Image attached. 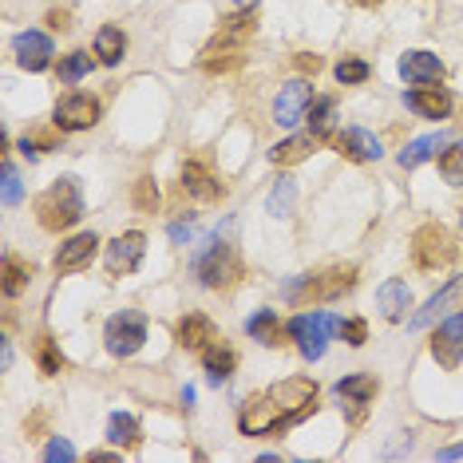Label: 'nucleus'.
<instances>
[{"label": "nucleus", "mask_w": 463, "mask_h": 463, "mask_svg": "<svg viewBox=\"0 0 463 463\" xmlns=\"http://www.w3.org/2000/svg\"><path fill=\"white\" fill-rule=\"evenodd\" d=\"M317 404V384L309 376H289V381L266 388L261 396H254L238 416V428L246 436H266V431H278L286 424H298L313 412Z\"/></svg>", "instance_id": "f257e3e1"}, {"label": "nucleus", "mask_w": 463, "mask_h": 463, "mask_svg": "<svg viewBox=\"0 0 463 463\" xmlns=\"http://www.w3.org/2000/svg\"><path fill=\"white\" fill-rule=\"evenodd\" d=\"M36 218L44 230H52V234L76 226L83 218V194H80L76 178H60L56 186H48V191L36 198Z\"/></svg>", "instance_id": "f03ea898"}, {"label": "nucleus", "mask_w": 463, "mask_h": 463, "mask_svg": "<svg viewBox=\"0 0 463 463\" xmlns=\"http://www.w3.org/2000/svg\"><path fill=\"white\" fill-rule=\"evenodd\" d=\"M356 286V266H333L325 273H298L286 286V301L301 305V301H333L345 289Z\"/></svg>", "instance_id": "7ed1b4c3"}, {"label": "nucleus", "mask_w": 463, "mask_h": 463, "mask_svg": "<svg viewBox=\"0 0 463 463\" xmlns=\"http://www.w3.org/2000/svg\"><path fill=\"white\" fill-rule=\"evenodd\" d=\"M456 254H459V246H456V234H451L448 226L428 222L412 234V258H416L420 269H444L456 261Z\"/></svg>", "instance_id": "20e7f679"}, {"label": "nucleus", "mask_w": 463, "mask_h": 463, "mask_svg": "<svg viewBox=\"0 0 463 463\" xmlns=\"http://www.w3.org/2000/svg\"><path fill=\"white\" fill-rule=\"evenodd\" d=\"M194 273L206 289H230L241 278V258L226 241H210V250L194 261Z\"/></svg>", "instance_id": "39448f33"}, {"label": "nucleus", "mask_w": 463, "mask_h": 463, "mask_svg": "<svg viewBox=\"0 0 463 463\" xmlns=\"http://www.w3.org/2000/svg\"><path fill=\"white\" fill-rule=\"evenodd\" d=\"M336 329H341V321H333L329 313H301V317L289 321V336L298 341L305 361H321L325 341H329V333H336Z\"/></svg>", "instance_id": "423d86ee"}, {"label": "nucleus", "mask_w": 463, "mask_h": 463, "mask_svg": "<svg viewBox=\"0 0 463 463\" xmlns=\"http://www.w3.org/2000/svg\"><path fill=\"white\" fill-rule=\"evenodd\" d=\"M103 341H108L111 356H135L146 341V317L135 313V309L115 313V317L108 321V329H103Z\"/></svg>", "instance_id": "0eeeda50"}, {"label": "nucleus", "mask_w": 463, "mask_h": 463, "mask_svg": "<svg viewBox=\"0 0 463 463\" xmlns=\"http://www.w3.org/2000/svg\"><path fill=\"white\" fill-rule=\"evenodd\" d=\"M99 123V99L83 96V91H71L56 103V128L60 131H88Z\"/></svg>", "instance_id": "6e6552de"}, {"label": "nucleus", "mask_w": 463, "mask_h": 463, "mask_svg": "<svg viewBox=\"0 0 463 463\" xmlns=\"http://www.w3.org/2000/svg\"><path fill=\"white\" fill-rule=\"evenodd\" d=\"M309 103H313L309 83L305 80L286 83V88L278 91V99H273V123H278V128H298L305 119V111H309Z\"/></svg>", "instance_id": "1a4fd4ad"}, {"label": "nucleus", "mask_w": 463, "mask_h": 463, "mask_svg": "<svg viewBox=\"0 0 463 463\" xmlns=\"http://www.w3.org/2000/svg\"><path fill=\"white\" fill-rule=\"evenodd\" d=\"M456 309H463V278H451L439 293H431L424 309L408 321V329H428V325H436L439 317H451Z\"/></svg>", "instance_id": "9d476101"}, {"label": "nucleus", "mask_w": 463, "mask_h": 463, "mask_svg": "<svg viewBox=\"0 0 463 463\" xmlns=\"http://www.w3.org/2000/svg\"><path fill=\"white\" fill-rule=\"evenodd\" d=\"M431 356H436L439 368H459V361H463V313H451V317L431 333Z\"/></svg>", "instance_id": "9b49d317"}, {"label": "nucleus", "mask_w": 463, "mask_h": 463, "mask_svg": "<svg viewBox=\"0 0 463 463\" xmlns=\"http://www.w3.org/2000/svg\"><path fill=\"white\" fill-rule=\"evenodd\" d=\"M143 250H146V238L139 234V230H131V234H119L108 246V273L111 278H123V273H131V269H139V261H143Z\"/></svg>", "instance_id": "f8f14e48"}, {"label": "nucleus", "mask_w": 463, "mask_h": 463, "mask_svg": "<svg viewBox=\"0 0 463 463\" xmlns=\"http://www.w3.org/2000/svg\"><path fill=\"white\" fill-rule=\"evenodd\" d=\"M52 56H56V48H52V40L44 33H20L16 36V64L24 71H44L52 64Z\"/></svg>", "instance_id": "ddd939ff"}, {"label": "nucleus", "mask_w": 463, "mask_h": 463, "mask_svg": "<svg viewBox=\"0 0 463 463\" xmlns=\"http://www.w3.org/2000/svg\"><path fill=\"white\" fill-rule=\"evenodd\" d=\"M400 76H404L408 83H439L444 80V64H439V56H431V52L416 48V52H404L400 56Z\"/></svg>", "instance_id": "4468645a"}, {"label": "nucleus", "mask_w": 463, "mask_h": 463, "mask_svg": "<svg viewBox=\"0 0 463 463\" xmlns=\"http://www.w3.org/2000/svg\"><path fill=\"white\" fill-rule=\"evenodd\" d=\"M336 151L345 155V159H353V163H373V159H381V139H376L373 131H364V128H349V131H341L336 135Z\"/></svg>", "instance_id": "2eb2a0df"}, {"label": "nucleus", "mask_w": 463, "mask_h": 463, "mask_svg": "<svg viewBox=\"0 0 463 463\" xmlns=\"http://www.w3.org/2000/svg\"><path fill=\"white\" fill-rule=\"evenodd\" d=\"M408 108L416 115H424V119H448L451 115V96L444 88H431V83H420L416 91H408Z\"/></svg>", "instance_id": "dca6fc26"}, {"label": "nucleus", "mask_w": 463, "mask_h": 463, "mask_svg": "<svg viewBox=\"0 0 463 463\" xmlns=\"http://www.w3.org/2000/svg\"><path fill=\"white\" fill-rule=\"evenodd\" d=\"M96 250H99V238H96V234H76L71 241H64V246H60V254H56V273H76V269H83L91 258H96Z\"/></svg>", "instance_id": "f3484780"}, {"label": "nucleus", "mask_w": 463, "mask_h": 463, "mask_svg": "<svg viewBox=\"0 0 463 463\" xmlns=\"http://www.w3.org/2000/svg\"><path fill=\"white\" fill-rule=\"evenodd\" d=\"M408 305H412V289H408V281L388 278L384 286L376 289V309H381L384 321H404Z\"/></svg>", "instance_id": "a211bd4d"}, {"label": "nucleus", "mask_w": 463, "mask_h": 463, "mask_svg": "<svg viewBox=\"0 0 463 463\" xmlns=\"http://www.w3.org/2000/svg\"><path fill=\"white\" fill-rule=\"evenodd\" d=\"M183 191L191 198H198V203H214V198L226 194V186L218 183V178L210 175L203 163H186L183 166Z\"/></svg>", "instance_id": "6ab92c4d"}, {"label": "nucleus", "mask_w": 463, "mask_h": 463, "mask_svg": "<svg viewBox=\"0 0 463 463\" xmlns=\"http://www.w3.org/2000/svg\"><path fill=\"white\" fill-rule=\"evenodd\" d=\"M214 341H218V329L203 313H186V317L178 321V345H183V349H210Z\"/></svg>", "instance_id": "aec40b11"}, {"label": "nucleus", "mask_w": 463, "mask_h": 463, "mask_svg": "<svg viewBox=\"0 0 463 463\" xmlns=\"http://www.w3.org/2000/svg\"><path fill=\"white\" fill-rule=\"evenodd\" d=\"M448 146V135L444 131H436V135H424V139H412L400 151V166L404 171H412V166H420V163H428V159H436L439 151Z\"/></svg>", "instance_id": "412c9836"}, {"label": "nucleus", "mask_w": 463, "mask_h": 463, "mask_svg": "<svg viewBox=\"0 0 463 463\" xmlns=\"http://www.w3.org/2000/svg\"><path fill=\"white\" fill-rule=\"evenodd\" d=\"M313 146H317V135H293V139H286V143L273 146V151H269V163H278V166L305 163V159H309Z\"/></svg>", "instance_id": "4be33fe9"}, {"label": "nucleus", "mask_w": 463, "mask_h": 463, "mask_svg": "<svg viewBox=\"0 0 463 463\" xmlns=\"http://www.w3.org/2000/svg\"><path fill=\"white\" fill-rule=\"evenodd\" d=\"M203 364H206V376H210V384H222L230 373H234V364H238V356L226 349V345H210V349H203Z\"/></svg>", "instance_id": "5701e85b"}, {"label": "nucleus", "mask_w": 463, "mask_h": 463, "mask_svg": "<svg viewBox=\"0 0 463 463\" xmlns=\"http://www.w3.org/2000/svg\"><path fill=\"white\" fill-rule=\"evenodd\" d=\"M246 329H250V336H254V341H261V345H281V317L273 309H258L254 317L246 321Z\"/></svg>", "instance_id": "b1692460"}, {"label": "nucleus", "mask_w": 463, "mask_h": 463, "mask_svg": "<svg viewBox=\"0 0 463 463\" xmlns=\"http://www.w3.org/2000/svg\"><path fill=\"white\" fill-rule=\"evenodd\" d=\"M241 64V44H226V40H214L206 52H203V68L206 71H230Z\"/></svg>", "instance_id": "393cba45"}, {"label": "nucleus", "mask_w": 463, "mask_h": 463, "mask_svg": "<svg viewBox=\"0 0 463 463\" xmlns=\"http://www.w3.org/2000/svg\"><path fill=\"white\" fill-rule=\"evenodd\" d=\"M123 52H128V36H123V28H115V24L99 28V36H96V56L103 60V64H108V68L119 64Z\"/></svg>", "instance_id": "a878e982"}, {"label": "nucleus", "mask_w": 463, "mask_h": 463, "mask_svg": "<svg viewBox=\"0 0 463 463\" xmlns=\"http://www.w3.org/2000/svg\"><path fill=\"white\" fill-rule=\"evenodd\" d=\"M108 439L111 444H119V448H135L143 439V431H139V420L128 416V412H115L108 420Z\"/></svg>", "instance_id": "bb28decb"}, {"label": "nucleus", "mask_w": 463, "mask_h": 463, "mask_svg": "<svg viewBox=\"0 0 463 463\" xmlns=\"http://www.w3.org/2000/svg\"><path fill=\"white\" fill-rule=\"evenodd\" d=\"M376 388H381V384H376V376L361 373V376H345V381L336 384V396L349 400V404H368V400L376 396Z\"/></svg>", "instance_id": "cd10ccee"}, {"label": "nucleus", "mask_w": 463, "mask_h": 463, "mask_svg": "<svg viewBox=\"0 0 463 463\" xmlns=\"http://www.w3.org/2000/svg\"><path fill=\"white\" fill-rule=\"evenodd\" d=\"M333 115H336V103L333 99H313L309 111H305V119H309V135L325 139V135L333 131Z\"/></svg>", "instance_id": "c85d7f7f"}, {"label": "nucleus", "mask_w": 463, "mask_h": 463, "mask_svg": "<svg viewBox=\"0 0 463 463\" xmlns=\"http://www.w3.org/2000/svg\"><path fill=\"white\" fill-rule=\"evenodd\" d=\"M293 203H298V186H293V178H278V186L269 191V214L273 218H286L289 210H293Z\"/></svg>", "instance_id": "c756f323"}, {"label": "nucleus", "mask_w": 463, "mask_h": 463, "mask_svg": "<svg viewBox=\"0 0 463 463\" xmlns=\"http://www.w3.org/2000/svg\"><path fill=\"white\" fill-rule=\"evenodd\" d=\"M28 278H33V266H28V261H20L16 254H5V281H0V286H5L8 298H16L20 286H24Z\"/></svg>", "instance_id": "7c9ffc66"}, {"label": "nucleus", "mask_w": 463, "mask_h": 463, "mask_svg": "<svg viewBox=\"0 0 463 463\" xmlns=\"http://www.w3.org/2000/svg\"><path fill=\"white\" fill-rule=\"evenodd\" d=\"M439 175H444L451 186H463V139L451 143L448 151L439 155Z\"/></svg>", "instance_id": "2f4dec72"}, {"label": "nucleus", "mask_w": 463, "mask_h": 463, "mask_svg": "<svg viewBox=\"0 0 463 463\" xmlns=\"http://www.w3.org/2000/svg\"><path fill=\"white\" fill-rule=\"evenodd\" d=\"M246 36H254V16L250 13H238L222 20V33H218V40H226V44H241Z\"/></svg>", "instance_id": "473e14b6"}, {"label": "nucleus", "mask_w": 463, "mask_h": 463, "mask_svg": "<svg viewBox=\"0 0 463 463\" xmlns=\"http://www.w3.org/2000/svg\"><path fill=\"white\" fill-rule=\"evenodd\" d=\"M91 71V56L88 52H71V56L60 60V80L64 83H80Z\"/></svg>", "instance_id": "72a5a7b5"}, {"label": "nucleus", "mask_w": 463, "mask_h": 463, "mask_svg": "<svg viewBox=\"0 0 463 463\" xmlns=\"http://www.w3.org/2000/svg\"><path fill=\"white\" fill-rule=\"evenodd\" d=\"M135 210H143V214L159 210V186H155V178H139L135 183Z\"/></svg>", "instance_id": "f704fd0d"}, {"label": "nucleus", "mask_w": 463, "mask_h": 463, "mask_svg": "<svg viewBox=\"0 0 463 463\" xmlns=\"http://www.w3.org/2000/svg\"><path fill=\"white\" fill-rule=\"evenodd\" d=\"M36 356H40V368H44L48 376H56L60 368H64V356L56 353V345H52V336H40V341H36Z\"/></svg>", "instance_id": "c9c22d12"}, {"label": "nucleus", "mask_w": 463, "mask_h": 463, "mask_svg": "<svg viewBox=\"0 0 463 463\" xmlns=\"http://www.w3.org/2000/svg\"><path fill=\"white\" fill-rule=\"evenodd\" d=\"M336 80L341 83H364L368 80V64L364 60H341V64H336Z\"/></svg>", "instance_id": "e433bc0d"}, {"label": "nucleus", "mask_w": 463, "mask_h": 463, "mask_svg": "<svg viewBox=\"0 0 463 463\" xmlns=\"http://www.w3.org/2000/svg\"><path fill=\"white\" fill-rule=\"evenodd\" d=\"M5 206H16L20 198H24V186H20V175H16V166L13 163H5Z\"/></svg>", "instance_id": "4c0bfd02"}, {"label": "nucleus", "mask_w": 463, "mask_h": 463, "mask_svg": "<svg viewBox=\"0 0 463 463\" xmlns=\"http://www.w3.org/2000/svg\"><path fill=\"white\" fill-rule=\"evenodd\" d=\"M336 333H341L345 341L353 345V349H356V345H364V341H368V325H364V321H356V317H353V321H341V329H336Z\"/></svg>", "instance_id": "58836bf2"}, {"label": "nucleus", "mask_w": 463, "mask_h": 463, "mask_svg": "<svg viewBox=\"0 0 463 463\" xmlns=\"http://www.w3.org/2000/svg\"><path fill=\"white\" fill-rule=\"evenodd\" d=\"M44 459L48 463H68V459H76V448H71L68 439H52V444L44 448Z\"/></svg>", "instance_id": "ea45409f"}, {"label": "nucleus", "mask_w": 463, "mask_h": 463, "mask_svg": "<svg viewBox=\"0 0 463 463\" xmlns=\"http://www.w3.org/2000/svg\"><path fill=\"white\" fill-rule=\"evenodd\" d=\"M298 68H301V71H321V56H309V52H301V56H298Z\"/></svg>", "instance_id": "a19ab883"}, {"label": "nucleus", "mask_w": 463, "mask_h": 463, "mask_svg": "<svg viewBox=\"0 0 463 463\" xmlns=\"http://www.w3.org/2000/svg\"><path fill=\"white\" fill-rule=\"evenodd\" d=\"M171 238L178 241V246H183V241H191V226H183V222H175V226H171Z\"/></svg>", "instance_id": "79ce46f5"}, {"label": "nucleus", "mask_w": 463, "mask_h": 463, "mask_svg": "<svg viewBox=\"0 0 463 463\" xmlns=\"http://www.w3.org/2000/svg\"><path fill=\"white\" fill-rule=\"evenodd\" d=\"M459 456H463V444H459V448H448V451H444V459H459Z\"/></svg>", "instance_id": "37998d69"}, {"label": "nucleus", "mask_w": 463, "mask_h": 463, "mask_svg": "<svg viewBox=\"0 0 463 463\" xmlns=\"http://www.w3.org/2000/svg\"><path fill=\"white\" fill-rule=\"evenodd\" d=\"M238 5H241V8H254V0H238Z\"/></svg>", "instance_id": "c03bdc74"}]
</instances>
